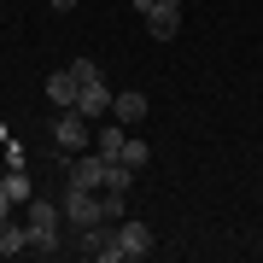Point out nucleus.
Wrapping results in <instances>:
<instances>
[{
	"instance_id": "7ed1b4c3",
	"label": "nucleus",
	"mask_w": 263,
	"mask_h": 263,
	"mask_svg": "<svg viewBox=\"0 0 263 263\" xmlns=\"http://www.w3.org/2000/svg\"><path fill=\"white\" fill-rule=\"evenodd\" d=\"M105 176H111V158H105V152H82V158L70 164V187L105 193Z\"/></svg>"
},
{
	"instance_id": "f257e3e1",
	"label": "nucleus",
	"mask_w": 263,
	"mask_h": 263,
	"mask_svg": "<svg viewBox=\"0 0 263 263\" xmlns=\"http://www.w3.org/2000/svg\"><path fill=\"white\" fill-rule=\"evenodd\" d=\"M24 228H29V252L35 257H59L65 246H59V222H65V205H53V199H29L24 205Z\"/></svg>"
},
{
	"instance_id": "4468645a",
	"label": "nucleus",
	"mask_w": 263,
	"mask_h": 263,
	"mask_svg": "<svg viewBox=\"0 0 263 263\" xmlns=\"http://www.w3.org/2000/svg\"><path fill=\"white\" fill-rule=\"evenodd\" d=\"M70 70H76V82H100V65H94V59H76Z\"/></svg>"
},
{
	"instance_id": "20e7f679",
	"label": "nucleus",
	"mask_w": 263,
	"mask_h": 263,
	"mask_svg": "<svg viewBox=\"0 0 263 263\" xmlns=\"http://www.w3.org/2000/svg\"><path fill=\"white\" fill-rule=\"evenodd\" d=\"M65 222H70V228H94V222H105V211H100V193H88V187H70V193H65Z\"/></svg>"
},
{
	"instance_id": "0eeeda50",
	"label": "nucleus",
	"mask_w": 263,
	"mask_h": 263,
	"mask_svg": "<svg viewBox=\"0 0 263 263\" xmlns=\"http://www.w3.org/2000/svg\"><path fill=\"white\" fill-rule=\"evenodd\" d=\"M146 29H152V41H176L181 35V6H152L146 12Z\"/></svg>"
},
{
	"instance_id": "1a4fd4ad",
	"label": "nucleus",
	"mask_w": 263,
	"mask_h": 263,
	"mask_svg": "<svg viewBox=\"0 0 263 263\" xmlns=\"http://www.w3.org/2000/svg\"><path fill=\"white\" fill-rule=\"evenodd\" d=\"M18 252H29V228L6 216V222H0V257H18Z\"/></svg>"
},
{
	"instance_id": "423d86ee",
	"label": "nucleus",
	"mask_w": 263,
	"mask_h": 263,
	"mask_svg": "<svg viewBox=\"0 0 263 263\" xmlns=\"http://www.w3.org/2000/svg\"><path fill=\"white\" fill-rule=\"evenodd\" d=\"M111 88H105V82H82V94H76V111H82V117H105V111H111Z\"/></svg>"
},
{
	"instance_id": "f3484780",
	"label": "nucleus",
	"mask_w": 263,
	"mask_h": 263,
	"mask_svg": "<svg viewBox=\"0 0 263 263\" xmlns=\"http://www.w3.org/2000/svg\"><path fill=\"white\" fill-rule=\"evenodd\" d=\"M47 6H53V12H70V6H76V0H47Z\"/></svg>"
},
{
	"instance_id": "9d476101",
	"label": "nucleus",
	"mask_w": 263,
	"mask_h": 263,
	"mask_svg": "<svg viewBox=\"0 0 263 263\" xmlns=\"http://www.w3.org/2000/svg\"><path fill=\"white\" fill-rule=\"evenodd\" d=\"M111 111H117V123H141V117H146V94H135V88H123V94L111 100Z\"/></svg>"
},
{
	"instance_id": "f03ea898",
	"label": "nucleus",
	"mask_w": 263,
	"mask_h": 263,
	"mask_svg": "<svg viewBox=\"0 0 263 263\" xmlns=\"http://www.w3.org/2000/svg\"><path fill=\"white\" fill-rule=\"evenodd\" d=\"M146 252H152V228L135 222V216H123V222L111 228V246H105L100 263H135V257H146Z\"/></svg>"
},
{
	"instance_id": "6e6552de",
	"label": "nucleus",
	"mask_w": 263,
	"mask_h": 263,
	"mask_svg": "<svg viewBox=\"0 0 263 263\" xmlns=\"http://www.w3.org/2000/svg\"><path fill=\"white\" fill-rule=\"evenodd\" d=\"M76 94H82L76 70H53V76H47V100L59 105V111H70V105H76Z\"/></svg>"
},
{
	"instance_id": "a211bd4d",
	"label": "nucleus",
	"mask_w": 263,
	"mask_h": 263,
	"mask_svg": "<svg viewBox=\"0 0 263 263\" xmlns=\"http://www.w3.org/2000/svg\"><path fill=\"white\" fill-rule=\"evenodd\" d=\"M158 6H181V0H158Z\"/></svg>"
},
{
	"instance_id": "9b49d317",
	"label": "nucleus",
	"mask_w": 263,
	"mask_h": 263,
	"mask_svg": "<svg viewBox=\"0 0 263 263\" xmlns=\"http://www.w3.org/2000/svg\"><path fill=\"white\" fill-rule=\"evenodd\" d=\"M0 187H6L12 205H29V199H35V193H29V170H6V176H0Z\"/></svg>"
},
{
	"instance_id": "f8f14e48",
	"label": "nucleus",
	"mask_w": 263,
	"mask_h": 263,
	"mask_svg": "<svg viewBox=\"0 0 263 263\" xmlns=\"http://www.w3.org/2000/svg\"><path fill=\"white\" fill-rule=\"evenodd\" d=\"M117 158L129 164V170H141V164L152 158V146H146V141H123V152H117Z\"/></svg>"
},
{
	"instance_id": "ddd939ff",
	"label": "nucleus",
	"mask_w": 263,
	"mask_h": 263,
	"mask_svg": "<svg viewBox=\"0 0 263 263\" xmlns=\"http://www.w3.org/2000/svg\"><path fill=\"white\" fill-rule=\"evenodd\" d=\"M100 152H105V158H117V152H123V123H111V129H100V141H94Z\"/></svg>"
},
{
	"instance_id": "2eb2a0df",
	"label": "nucleus",
	"mask_w": 263,
	"mask_h": 263,
	"mask_svg": "<svg viewBox=\"0 0 263 263\" xmlns=\"http://www.w3.org/2000/svg\"><path fill=\"white\" fill-rule=\"evenodd\" d=\"M6 216H12V199H6V187H0V222H6Z\"/></svg>"
},
{
	"instance_id": "39448f33",
	"label": "nucleus",
	"mask_w": 263,
	"mask_h": 263,
	"mask_svg": "<svg viewBox=\"0 0 263 263\" xmlns=\"http://www.w3.org/2000/svg\"><path fill=\"white\" fill-rule=\"evenodd\" d=\"M53 141L65 146V152H88V117L76 111V105H70V111H59V117H53Z\"/></svg>"
},
{
	"instance_id": "dca6fc26",
	"label": "nucleus",
	"mask_w": 263,
	"mask_h": 263,
	"mask_svg": "<svg viewBox=\"0 0 263 263\" xmlns=\"http://www.w3.org/2000/svg\"><path fill=\"white\" fill-rule=\"evenodd\" d=\"M129 6H135V12H152V6H158V0H129Z\"/></svg>"
}]
</instances>
